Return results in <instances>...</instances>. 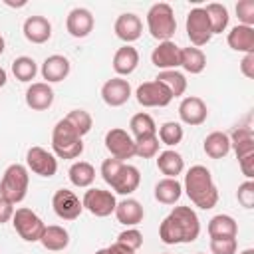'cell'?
I'll list each match as a JSON object with an SVG mask.
<instances>
[{
  "instance_id": "1",
  "label": "cell",
  "mask_w": 254,
  "mask_h": 254,
  "mask_svg": "<svg viewBox=\"0 0 254 254\" xmlns=\"http://www.w3.org/2000/svg\"><path fill=\"white\" fill-rule=\"evenodd\" d=\"M200 234L198 214L190 206H175L159 226V238L165 244H189Z\"/></svg>"
},
{
  "instance_id": "2",
  "label": "cell",
  "mask_w": 254,
  "mask_h": 254,
  "mask_svg": "<svg viewBox=\"0 0 254 254\" xmlns=\"http://www.w3.org/2000/svg\"><path fill=\"white\" fill-rule=\"evenodd\" d=\"M183 190L190 198V202L202 210H210L218 202V189L212 181L210 171L204 165H192L183 183Z\"/></svg>"
},
{
  "instance_id": "3",
  "label": "cell",
  "mask_w": 254,
  "mask_h": 254,
  "mask_svg": "<svg viewBox=\"0 0 254 254\" xmlns=\"http://www.w3.org/2000/svg\"><path fill=\"white\" fill-rule=\"evenodd\" d=\"M101 177L117 194H131L139 189L141 183V173L137 167L117 161L113 157L101 163Z\"/></svg>"
},
{
  "instance_id": "4",
  "label": "cell",
  "mask_w": 254,
  "mask_h": 254,
  "mask_svg": "<svg viewBox=\"0 0 254 254\" xmlns=\"http://www.w3.org/2000/svg\"><path fill=\"white\" fill-rule=\"evenodd\" d=\"M52 151L58 159H77L83 153V141H81L79 133L65 119H60L54 125Z\"/></svg>"
},
{
  "instance_id": "5",
  "label": "cell",
  "mask_w": 254,
  "mask_h": 254,
  "mask_svg": "<svg viewBox=\"0 0 254 254\" xmlns=\"http://www.w3.org/2000/svg\"><path fill=\"white\" fill-rule=\"evenodd\" d=\"M230 137V149H234L240 171L246 179L252 181L254 177V131L250 125H238L232 129Z\"/></svg>"
},
{
  "instance_id": "6",
  "label": "cell",
  "mask_w": 254,
  "mask_h": 254,
  "mask_svg": "<svg viewBox=\"0 0 254 254\" xmlns=\"http://www.w3.org/2000/svg\"><path fill=\"white\" fill-rule=\"evenodd\" d=\"M28 185H30V175L26 165L20 163H12L6 167L2 181H0V196H4L6 200H10L12 204H18L26 198L28 192Z\"/></svg>"
},
{
  "instance_id": "7",
  "label": "cell",
  "mask_w": 254,
  "mask_h": 254,
  "mask_svg": "<svg viewBox=\"0 0 254 254\" xmlns=\"http://www.w3.org/2000/svg\"><path fill=\"white\" fill-rule=\"evenodd\" d=\"M147 28L155 40H159V42L171 40L177 32V20H175L173 6L167 2L153 4L147 12Z\"/></svg>"
},
{
  "instance_id": "8",
  "label": "cell",
  "mask_w": 254,
  "mask_h": 254,
  "mask_svg": "<svg viewBox=\"0 0 254 254\" xmlns=\"http://www.w3.org/2000/svg\"><path fill=\"white\" fill-rule=\"evenodd\" d=\"M12 224H14V230L18 232V236L26 242H40V238L46 230L44 220L28 206H22V208L14 210Z\"/></svg>"
},
{
  "instance_id": "9",
  "label": "cell",
  "mask_w": 254,
  "mask_h": 254,
  "mask_svg": "<svg viewBox=\"0 0 254 254\" xmlns=\"http://www.w3.org/2000/svg\"><path fill=\"white\" fill-rule=\"evenodd\" d=\"M185 28H187V36L190 40V44L194 48H200V46H206L212 38V30H210V22H208V16L204 12V8L196 6L192 8L189 14H187V22H185Z\"/></svg>"
},
{
  "instance_id": "10",
  "label": "cell",
  "mask_w": 254,
  "mask_h": 254,
  "mask_svg": "<svg viewBox=\"0 0 254 254\" xmlns=\"http://www.w3.org/2000/svg\"><path fill=\"white\" fill-rule=\"evenodd\" d=\"M81 204L87 212H91L93 216L97 218H105L109 214L115 212V204H117V198L111 190H105V189H87L83 192V198H81Z\"/></svg>"
},
{
  "instance_id": "11",
  "label": "cell",
  "mask_w": 254,
  "mask_h": 254,
  "mask_svg": "<svg viewBox=\"0 0 254 254\" xmlns=\"http://www.w3.org/2000/svg\"><path fill=\"white\" fill-rule=\"evenodd\" d=\"M105 149L109 151V155L117 161H127L131 157H135V139L131 137V133H127L121 127H113L105 133Z\"/></svg>"
},
{
  "instance_id": "12",
  "label": "cell",
  "mask_w": 254,
  "mask_h": 254,
  "mask_svg": "<svg viewBox=\"0 0 254 254\" xmlns=\"http://www.w3.org/2000/svg\"><path fill=\"white\" fill-rule=\"evenodd\" d=\"M26 169L38 177L50 179L58 173V157L44 147H30L26 153Z\"/></svg>"
},
{
  "instance_id": "13",
  "label": "cell",
  "mask_w": 254,
  "mask_h": 254,
  "mask_svg": "<svg viewBox=\"0 0 254 254\" xmlns=\"http://www.w3.org/2000/svg\"><path fill=\"white\" fill-rule=\"evenodd\" d=\"M135 97H137V103L143 107H167L173 101L171 91L157 79L141 83L135 89Z\"/></svg>"
},
{
  "instance_id": "14",
  "label": "cell",
  "mask_w": 254,
  "mask_h": 254,
  "mask_svg": "<svg viewBox=\"0 0 254 254\" xmlns=\"http://www.w3.org/2000/svg\"><path fill=\"white\" fill-rule=\"evenodd\" d=\"M52 208L62 220H75L79 218L83 204L77 198V194L69 189H58L52 196Z\"/></svg>"
},
{
  "instance_id": "15",
  "label": "cell",
  "mask_w": 254,
  "mask_h": 254,
  "mask_svg": "<svg viewBox=\"0 0 254 254\" xmlns=\"http://www.w3.org/2000/svg\"><path fill=\"white\" fill-rule=\"evenodd\" d=\"M179 117H181V121L185 125L196 127V125H202L206 121L208 107H206V103L198 95H187L179 103Z\"/></svg>"
},
{
  "instance_id": "16",
  "label": "cell",
  "mask_w": 254,
  "mask_h": 254,
  "mask_svg": "<svg viewBox=\"0 0 254 254\" xmlns=\"http://www.w3.org/2000/svg\"><path fill=\"white\" fill-rule=\"evenodd\" d=\"M101 99L109 107H121L131 99V85L123 77H111L101 85Z\"/></svg>"
},
{
  "instance_id": "17",
  "label": "cell",
  "mask_w": 254,
  "mask_h": 254,
  "mask_svg": "<svg viewBox=\"0 0 254 254\" xmlns=\"http://www.w3.org/2000/svg\"><path fill=\"white\" fill-rule=\"evenodd\" d=\"M151 64L159 67L161 71L165 69H177L181 65V48L173 42H159V46L151 52Z\"/></svg>"
},
{
  "instance_id": "18",
  "label": "cell",
  "mask_w": 254,
  "mask_h": 254,
  "mask_svg": "<svg viewBox=\"0 0 254 254\" xmlns=\"http://www.w3.org/2000/svg\"><path fill=\"white\" fill-rule=\"evenodd\" d=\"M93 26H95L93 14L87 8H81V6L69 10V14L65 18V30L73 38H85V36H89L91 30H93Z\"/></svg>"
},
{
  "instance_id": "19",
  "label": "cell",
  "mask_w": 254,
  "mask_h": 254,
  "mask_svg": "<svg viewBox=\"0 0 254 254\" xmlns=\"http://www.w3.org/2000/svg\"><path fill=\"white\" fill-rule=\"evenodd\" d=\"M113 32H115V36L119 40H123L125 44H131V42H135V40L141 38V34H143V22H141V18L137 14L123 12V14L117 16L115 26H113Z\"/></svg>"
},
{
  "instance_id": "20",
  "label": "cell",
  "mask_w": 254,
  "mask_h": 254,
  "mask_svg": "<svg viewBox=\"0 0 254 254\" xmlns=\"http://www.w3.org/2000/svg\"><path fill=\"white\" fill-rule=\"evenodd\" d=\"M42 77L46 79V83H58V81H64L69 71H71V64L65 56L62 54H54V56H48L42 64Z\"/></svg>"
},
{
  "instance_id": "21",
  "label": "cell",
  "mask_w": 254,
  "mask_h": 254,
  "mask_svg": "<svg viewBox=\"0 0 254 254\" xmlns=\"http://www.w3.org/2000/svg\"><path fill=\"white\" fill-rule=\"evenodd\" d=\"M24 38L32 44H46L52 38V24L46 16H28L22 24Z\"/></svg>"
},
{
  "instance_id": "22",
  "label": "cell",
  "mask_w": 254,
  "mask_h": 254,
  "mask_svg": "<svg viewBox=\"0 0 254 254\" xmlns=\"http://www.w3.org/2000/svg\"><path fill=\"white\" fill-rule=\"evenodd\" d=\"M26 105L34 111H46L54 103V89L46 81H36L26 89Z\"/></svg>"
},
{
  "instance_id": "23",
  "label": "cell",
  "mask_w": 254,
  "mask_h": 254,
  "mask_svg": "<svg viewBox=\"0 0 254 254\" xmlns=\"http://www.w3.org/2000/svg\"><path fill=\"white\" fill-rule=\"evenodd\" d=\"M115 218L121 222V224H125L127 228H131V226H137L139 222H143V218H145V210H143V206H141V202L139 200H135V198H123V200H119L117 204H115Z\"/></svg>"
},
{
  "instance_id": "24",
  "label": "cell",
  "mask_w": 254,
  "mask_h": 254,
  "mask_svg": "<svg viewBox=\"0 0 254 254\" xmlns=\"http://www.w3.org/2000/svg\"><path fill=\"white\" fill-rule=\"evenodd\" d=\"M113 69H115V73L121 77V75H129V73H133L135 69H137V65H139V52L131 46V44H125V46H121L115 54H113Z\"/></svg>"
},
{
  "instance_id": "25",
  "label": "cell",
  "mask_w": 254,
  "mask_h": 254,
  "mask_svg": "<svg viewBox=\"0 0 254 254\" xmlns=\"http://www.w3.org/2000/svg\"><path fill=\"white\" fill-rule=\"evenodd\" d=\"M226 42H228V46H230L234 52L252 54V52H254V28L238 24V26H234V28L228 32Z\"/></svg>"
},
{
  "instance_id": "26",
  "label": "cell",
  "mask_w": 254,
  "mask_h": 254,
  "mask_svg": "<svg viewBox=\"0 0 254 254\" xmlns=\"http://www.w3.org/2000/svg\"><path fill=\"white\" fill-rule=\"evenodd\" d=\"M157 169H159L165 177L177 179V177L185 171V159H183V155H181L179 151H175V149H165V151H161L159 157H157Z\"/></svg>"
},
{
  "instance_id": "27",
  "label": "cell",
  "mask_w": 254,
  "mask_h": 254,
  "mask_svg": "<svg viewBox=\"0 0 254 254\" xmlns=\"http://www.w3.org/2000/svg\"><path fill=\"white\" fill-rule=\"evenodd\" d=\"M202 149L210 159H224L230 153V137H228V133H224V131L208 133L204 137Z\"/></svg>"
},
{
  "instance_id": "28",
  "label": "cell",
  "mask_w": 254,
  "mask_h": 254,
  "mask_svg": "<svg viewBox=\"0 0 254 254\" xmlns=\"http://www.w3.org/2000/svg\"><path fill=\"white\" fill-rule=\"evenodd\" d=\"M206 230L210 238H236L238 224L230 214H216L208 220Z\"/></svg>"
},
{
  "instance_id": "29",
  "label": "cell",
  "mask_w": 254,
  "mask_h": 254,
  "mask_svg": "<svg viewBox=\"0 0 254 254\" xmlns=\"http://www.w3.org/2000/svg\"><path fill=\"white\" fill-rule=\"evenodd\" d=\"M42 246L50 252H60V250H65L67 244H69V232L60 226V224H50L46 226L42 238H40Z\"/></svg>"
},
{
  "instance_id": "30",
  "label": "cell",
  "mask_w": 254,
  "mask_h": 254,
  "mask_svg": "<svg viewBox=\"0 0 254 254\" xmlns=\"http://www.w3.org/2000/svg\"><path fill=\"white\" fill-rule=\"evenodd\" d=\"M129 127H131V137L135 141H141V139H149V137H155L157 135V125H155V119L141 111V113H135L129 121Z\"/></svg>"
},
{
  "instance_id": "31",
  "label": "cell",
  "mask_w": 254,
  "mask_h": 254,
  "mask_svg": "<svg viewBox=\"0 0 254 254\" xmlns=\"http://www.w3.org/2000/svg\"><path fill=\"white\" fill-rule=\"evenodd\" d=\"M67 177H69V181H71L73 187H77V189H89L93 185V181H95V169L87 161H75L69 167Z\"/></svg>"
},
{
  "instance_id": "32",
  "label": "cell",
  "mask_w": 254,
  "mask_h": 254,
  "mask_svg": "<svg viewBox=\"0 0 254 254\" xmlns=\"http://www.w3.org/2000/svg\"><path fill=\"white\" fill-rule=\"evenodd\" d=\"M181 194H183V185L177 179L165 177L155 185V198L161 204H175L181 198Z\"/></svg>"
},
{
  "instance_id": "33",
  "label": "cell",
  "mask_w": 254,
  "mask_h": 254,
  "mask_svg": "<svg viewBox=\"0 0 254 254\" xmlns=\"http://www.w3.org/2000/svg\"><path fill=\"white\" fill-rule=\"evenodd\" d=\"M181 67L187 73H200L206 67V56L200 48L189 46V48H181Z\"/></svg>"
},
{
  "instance_id": "34",
  "label": "cell",
  "mask_w": 254,
  "mask_h": 254,
  "mask_svg": "<svg viewBox=\"0 0 254 254\" xmlns=\"http://www.w3.org/2000/svg\"><path fill=\"white\" fill-rule=\"evenodd\" d=\"M204 12H206V16H208L212 36H214V34H222V32L228 28L230 16H228V8H226L224 4L210 2V4H206V6H204Z\"/></svg>"
},
{
  "instance_id": "35",
  "label": "cell",
  "mask_w": 254,
  "mask_h": 254,
  "mask_svg": "<svg viewBox=\"0 0 254 254\" xmlns=\"http://www.w3.org/2000/svg\"><path fill=\"white\" fill-rule=\"evenodd\" d=\"M155 79L161 81V83L171 91L173 97H181V95L187 91V77H185L181 71H177V69H165V71H159Z\"/></svg>"
},
{
  "instance_id": "36",
  "label": "cell",
  "mask_w": 254,
  "mask_h": 254,
  "mask_svg": "<svg viewBox=\"0 0 254 254\" xmlns=\"http://www.w3.org/2000/svg\"><path fill=\"white\" fill-rule=\"evenodd\" d=\"M12 73H14V77H16L18 81L28 83V81H32V79L36 77V73H38V64H36L34 58H30V56H20V58H16V60L12 62Z\"/></svg>"
},
{
  "instance_id": "37",
  "label": "cell",
  "mask_w": 254,
  "mask_h": 254,
  "mask_svg": "<svg viewBox=\"0 0 254 254\" xmlns=\"http://www.w3.org/2000/svg\"><path fill=\"white\" fill-rule=\"evenodd\" d=\"M183 137H185L183 125L177 123V121H165V123L159 127V131H157V139H159L163 145H167V147L179 145V143L183 141Z\"/></svg>"
},
{
  "instance_id": "38",
  "label": "cell",
  "mask_w": 254,
  "mask_h": 254,
  "mask_svg": "<svg viewBox=\"0 0 254 254\" xmlns=\"http://www.w3.org/2000/svg\"><path fill=\"white\" fill-rule=\"evenodd\" d=\"M64 119L79 133V137L87 135L91 131V127H93V119H91V115L85 109H71Z\"/></svg>"
},
{
  "instance_id": "39",
  "label": "cell",
  "mask_w": 254,
  "mask_h": 254,
  "mask_svg": "<svg viewBox=\"0 0 254 254\" xmlns=\"http://www.w3.org/2000/svg\"><path fill=\"white\" fill-rule=\"evenodd\" d=\"M159 139L157 135L155 137H149V139H141V141H135V155L141 157V159H153L159 155Z\"/></svg>"
},
{
  "instance_id": "40",
  "label": "cell",
  "mask_w": 254,
  "mask_h": 254,
  "mask_svg": "<svg viewBox=\"0 0 254 254\" xmlns=\"http://www.w3.org/2000/svg\"><path fill=\"white\" fill-rule=\"evenodd\" d=\"M117 242H121V244H125L127 248H131V250L137 252V250L143 246V234H141L135 226H131V228L123 230V232L117 236Z\"/></svg>"
},
{
  "instance_id": "41",
  "label": "cell",
  "mask_w": 254,
  "mask_h": 254,
  "mask_svg": "<svg viewBox=\"0 0 254 254\" xmlns=\"http://www.w3.org/2000/svg\"><path fill=\"white\" fill-rule=\"evenodd\" d=\"M236 198H238L240 206H244V208H252V206H254V181L246 179L242 185H238Z\"/></svg>"
},
{
  "instance_id": "42",
  "label": "cell",
  "mask_w": 254,
  "mask_h": 254,
  "mask_svg": "<svg viewBox=\"0 0 254 254\" xmlns=\"http://www.w3.org/2000/svg\"><path fill=\"white\" fill-rule=\"evenodd\" d=\"M236 250H238L236 238H210L212 254H236Z\"/></svg>"
},
{
  "instance_id": "43",
  "label": "cell",
  "mask_w": 254,
  "mask_h": 254,
  "mask_svg": "<svg viewBox=\"0 0 254 254\" xmlns=\"http://www.w3.org/2000/svg\"><path fill=\"white\" fill-rule=\"evenodd\" d=\"M236 16L242 26H254V0H240L236 4Z\"/></svg>"
},
{
  "instance_id": "44",
  "label": "cell",
  "mask_w": 254,
  "mask_h": 254,
  "mask_svg": "<svg viewBox=\"0 0 254 254\" xmlns=\"http://www.w3.org/2000/svg\"><path fill=\"white\" fill-rule=\"evenodd\" d=\"M240 71L244 73V77L254 79V52L252 54H244V58L240 62Z\"/></svg>"
},
{
  "instance_id": "45",
  "label": "cell",
  "mask_w": 254,
  "mask_h": 254,
  "mask_svg": "<svg viewBox=\"0 0 254 254\" xmlns=\"http://www.w3.org/2000/svg\"><path fill=\"white\" fill-rule=\"evenodd\" d=\"M12 216H14V204L4 196H0V224L12 220Z\"/></svg>"
},
{
  "instance_id": "46",
  "label": "cell",
  "mask_w": 254,
  "mask_h": 254,
  "mask_svg": "<svg viewBox=\"0 0 254 254\" xmlns=\"http://www.w3.org/2000/svg\"><path fill=\"white\" fill-rule=\"evenodd\" d=\"M107 252L109 254H135V250H131V248H127L125 244H121V242H113L111 246H107Z\"/></svg>"
},
{
  "instance_id": "47",
  "label": "cell",
  "mask_w": 254,
  "mask_h": 254,
  "mask_svg": "<svg viewBox=\"0 0 254 254\" xmlns=\"http://www.w3.org/2000/svg\"><path fill=\"white\" fill-rule=\"evenodd\" d=\"M4 4H6V6H12V8H22V6H26V0H22V2H12V0H4Z\"/></svg>"
},
{
  "instance_id": "48",
  "label": "cell",
  "mask_w": 254,
  "mask_h": 254,
  "mask_svg": "<svg viewBox=\"0 0 254 254\" xmlns=\"http://www.w3.org/2000/svg\"><path fill=\"white\" fill-rule=\"evenodd\" d=\"M6 81H8V75H6V69L0 65V87H4L6 85Z\"/></svg>"
},
{
  "instance_id": "49",
  "label": "cell",
  "mask_w": 254,
  "mask_h": 254,
  "mask_svg": "<svg viewBox=\"0 0 254 254\" xmlns=\"http://www.w3.org/2000/svg\"><path fill=\"white\" fill-rule=\"evenodd\" d=\"M4 48H6V42H4V38L0 36V56L4 54Z\"/></svg>"
},
{
  "instance_id": "50",
  "label": "cell",
  "mask_w": 254,
  "mask_h": 254,
  "mask_svg": "<svg viewBox=\"0 0 254 254\" xmlns=\"http://www.w3.org/2000/svg\"><path fill=\"white\" fill-rule=\"evenodd\" d=\"M240 254H254V248H244Z\"/></svg>"
},
{
  "instance_id": "51",
  "label": "cell",
  "mask_w": 254,
  "mask_h": 254,
  "mask_svg": "<svg viewBox=\"0 0 254 254\" xmlns=\"http://www.w3.org/2000/svg\"><path fill=\"white\" fill-rule=\"evenodd\" d=\"M95 254H109V252H107V248H99Z\"/></svg>"
},
{
  "instance_id": "52",
  "label": "cell",
  "mask_w": 254,
  "mask_h": 254,
  "mask_svg": "<svg viewBox=\"0 0 254 254\" xmlns=\"http://www.w3.org/2000/svg\"><path fill=\"white\" fill-rule=\"evenodd\" d=\"M196 254H204V252H196Z\"/></svg>"
},
{
  "instance_id": "53",
  "label": "cell",
  "mask_w": 254,
  "mask_h": 254,
  "mask_svg": "<svg viewBox=\"0 0 254 254\" xmlns=\"http://www.w3.org/2000/svg\"><path fill=\"white\" fill-rule=\"evenodd\" d=\"M165 254H167V252H165Z\"/></svg>"
}]
</instances>
